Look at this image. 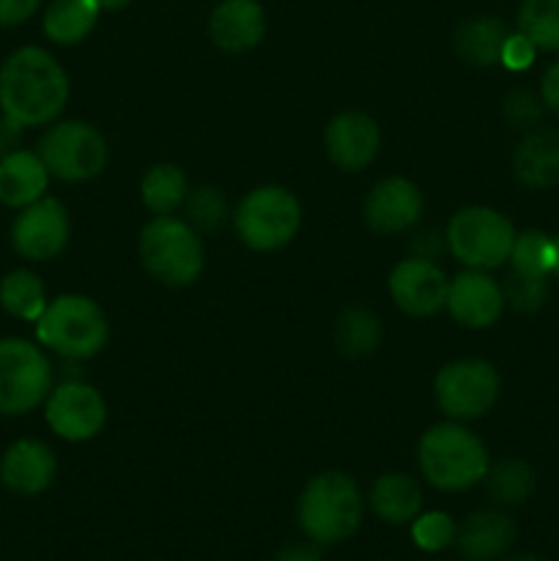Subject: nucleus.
<instances>
[{"mask_svg":"<svg viewBox=\"0 0 559 561\" xmlns=\"http://www.w3.org/2000/svg\"><path fill=\"white\" fill-rule=\"evenodd\" d=\"M69 102V75L42 47H20L0 66V110L16 124L47 126Z\"/></svg>","mask_w":559,"mask_h":561,"instance_id":"nucleus-1","label":"nucleus"},{"mask_svg":"<svg viewBox=\"0 0 559 561\" xmlns=\"http://www.w3.org/2000/svg\"><path fill=\"white\" fill-rule=\"evenodd\" d=\"M420 471L436 491H469L488 474V449L477 433L460 422H442L422 433L417 447Z\"/></svg>","mask_w":559,"mask_h":561,"instance_id":"nucleus-2","label":"nucleus"},{"mask_svg":"<svg viewBox=\"0 0 559 561\" xmlns=\"http://www.w3.org/2000/svg\"><path fill=\"white\" fill-rule=\"evenodd\" d=\"M365 502L360 485L343 471L312 477L299 499V526L316 546H338L360 529Z\"/></svg>","mask_w":559,"mask_h":561,"instance_id":"nucleus-3","label":"nucleus"},{"mask_svg":"<svg viewBox=\"0 0 559 561\" xmlns=\"http://www.w3.org/2000/svg\"><path fill=\"white\" fill-rule=\"evenodd\" d=\"M137 252H140L142 268L168 288H186L201 277L206 266L201 233L186 219L173 217V214L153 217L140 230Z\"/></svg>","mask_w":559,"mask_h":561,"instance_id":"nucleus-4","label":"nucleus"},{"mask_svg":"<svg viewBox=\"0 0 559 561\" xmlns=\"http://www.w3.org/2000/svg\"><path fill=\"white\" fill-rule=\"evenodd\" d=\"M36 340L64 359L82 362L107 345L110 323L93 299L82 294H64L49 301L36 321Z\"/></svg>","mask_w":559,"mask_h":561,"instance_id":"nucleus-5","label":"nucleus"},{"mask_svg":"<svg viewBox=\"0 0 559 561\" xmlns=\"http://www.w3.org/2000/svg\"><path fill=\"white\" fill-rule=\"evenodd\" d=\"M233 225L239 239L255 252L283 250L301 228V203L285 186H258L236 206Z\"/></svg>","mask_w":559,"mask_h":561,"instance_id":"nucleus-6","label":"nucleus"},{"mask_svg":"<svg viewBox=\"0 0 559 561\" xmlns=\"http://www.w3.org/2000/svg\"><path fill=\"white\" fill-rule=\"evenodd\" d=\"M444 236H447V250L466 268H477V272L504 266L515 244L513 222L502 211L488 206L460 208L449 219Z\"/></svg>","mask_w":559,"mask_h":561,"instance_id":"nucleus-7","label":"nucleus"},{"mask_svg":"<svg viewBox=\"0 0 559 561\" xmlns=\"http://www.w3.org/2000/svg\"><path fill=\"white\" fill-rule=\"evenodd\" d=\"M36 153L42 157L49 179L80 184L91 181L107 168L110 148L102 131L82 121L53 124L38 140Z\"/></svg>","mask_w":559,"mask_h":561,"instance_id":"nucleus-8","label":"nucleus"},{"mask_svg":"<svg viewBox=\"0 0 559 561\" xmlns=\"http://www.w3.org/2000/svg\"><path fill=\"white\" fill-rule=\"evenodd\" d=\"M53 365L27 340H0V416H25L53 392Z\"/></svg>","mask_w":559,"mask_h":561,"instance_id":"nucleus-9","label":"nucleus"},{"mask_svg":"<svg viewBox=\"0 0 559 561\" xmlns=\"http://www.w3.org/2000/svg\"><path fill=\"white\" fill-rule=\"evenodd\" d=\"M436 403L453 422L480 420L497 405L502 392V378L497 367L486 359H458L438 370Z\"/></svg>","mask_w":559,"mask_h":561,"instance_id":"nucleus-10","label":"nucleus"},{"mask_svg":"<svg viewBox=\"0 0 559 561\" xmlns=\"http://www.w3.org/2000/svg\"><path fill=\"white\" fill-rule=\"evenodd\" d=\"M44 416L49 431L64 442H91L107 422V403L102 392L82 378H66L44 400Z\"/></svg>","mask_w":559,"mask_h":561,"instance_id":"nucleus-11","label":"nucleus"},{"mask_svg":"<svg viewBox=\"0 0 559 561\" xmlns=\"http://www.w3.org/2000/svg\"><path fill=\"white\" fill-rule=\"evenodd\" d=\"M71 239V222L64 203L44 195L42 201L20 208L11 225V244L25 261L44 263L58 257Z\"/></svg>","mask_w":559,"mask_h":561,"instance_id":"nucleus-12","label":"nucleus"},{"mask_svg":"<svg viewBox=\"0 0 559 561\" xmlns=\"http://www.w3.org/2000/svg\"><path fill=\"white\" fill-rule=\"evenodd\" d=\"M447 288V274L425 257H406L389 274V296L406 316L414 318L436 316L438 310H444Z\"/></svg>","mask_w":559,"mask_h":561,"instance_id":"nucleus-13","label":"nucleus"},{"mask_svg":"<svg viewBox=\"0 0 559 561\" xmlns=\"http://www.w3.org/2000/svg\"><path fill=\"white\" fill-rule=\"evenodd\" d=\"M449 316L466 329H488L499 321L504 310L502 285L486 272L466 268L449 279L447 305Z\"/></svg>","mask_w":559,"mask_h":561,"instance_id":"nucleus-14","label":"nucleus"},{"mask_svg":"<svg viewBox=\"0 0 559 561\" xmlns=\"http://www.w3.org/2000/svg\"><path fill=\"white\" fill-rule=\"evenodd\" d=\"M422 208H425V201H422L420 186L411 184L409 179L392 175V179L378 181L367 195L365 222L376 233H403L420 222Z\"/></svg>","mask_w":559,"mask_h":561,"instance_id":"nucleus-15","label":"nucleus"},{"mask_svg":"<svg viewBox=\"0 0 559 561\" xmlns=\"http://www.w3.org/2000/svg\"><path fill=\"white\" fill-rule=\"evenodd\" d=\"M329 159L345 173L367 168L381 148L378 124L365 113H340L329 121L323 135Z\"/></svg>","mask_w":559,"mask_h":561,"instance_id":"nucleus-16","label":"nucleus"},{"mask_svg":"<svg viewBox=\"0 0 559 561\" xmlns=\"http://www.w3.org/2000/svg\"><path fill=\"white\" fill-rule=\"evenodd\" d=\"M58 474L55 453L38 438H20L0 458V482L16 496H38Z\"/></svg>","mask_w":559,"mask_h":561,"instance_id":"nucleus-17","label":"nucleus"},{"mask_svg":"<svg viewBox=\"0 0 559 561\" xmlns=\"http://www.w3.org/2000/svg\"><path fill=\"white\" fill-rule=\"evenodd\" d=\"M266 33V16L258 0H223L208 16V36L225 53H247Z\"/></svg>","mask_w":559,"mask_h":561,"instance_id":"nucleus-18","label":"nucleus"},{"mask_svg":"<svg viewBox=\"0 0 559 561\" xmlns=\"http://www.w3.org/2000/svg\"><path fill=\"white\" fill-rule=\"evenodd\" d=\"M515 524L502 510H477L458 526L455 546L466 561H493L513 548Z\"/></svg>","mask_w":559,"mask_h":561,"instance_id":"nucleus-19","label":"nucleus"},{"mask_svg":"<svg viewBox=\"0 0 559 561\" xmlns=\"http://www.w3.org/2000/svg\"><path fill=\"white\" fill-rule=\"evenodd\" d=\"M513 173L529 190L559 184V131L529 129L513 151Z\"/></svg>","mask_w":559,"mask_h":561,"instance_id":"nucleus-20","label":"nucleus"},{"mask_svg":"<svg viewBox=\"0 0 559 561\" xmlns=\"http://www.w3.org/2000/svg\"><path fill=\"white\" fill-rule=\"evenodd\" d=\"M49 173L36 151L9 153L0 159V203L9 208H25L42 201L47 192Z\"/></svg>","mask_w":559,"mask_h":561,"instance_id":"nucleus-21","label":"nucleus"},{"mask_svg":"<svg viewBox=\"0 0 559 561\" xmlns=\"http://www.w3.org/2000/svg\"><path fill=\"white\" fill-rule=\"evenodd\" d=\"M510 31L497 16H475V20L460 22L453 36L455 55L464 64L488 69V66L502 64V49L507 42Z\"/></svg>","mask_w":559,"mask_h":561,"instance_id":"nucleus-22","label":"nucleus"},{"mask_svg":"<svg viewBox=\"0 0 559 561\" xmlns=\"http://www.w3.org/2000/svg\"><path fill=\"white\" fill-rule=\"evenodd\" d=\"M370 510L392 526L411 524L422 513V491L409 474H381L370 488Z\"/></svg>","mask_w":559,"mask_h":561,"instance_id":"nucleus-23","label":"nucleus"},{"mask_svg":"<svg viewBox=\"0 0 559 561\" xmlns=\"http://www.w3.org/2000/svg\"><path fill=\"white\" fill-rule=\"evenodd\" d=\"M99 11L96 0H53L44 11V33L60 47L80 44L96 27Z\"/></svg>","mask_w":559,"mask_h":561,"instance_id":"nucleus-24","label":"nucleus"},{"mask_svg":"<svg viewBox=\"0 0 559 561\" xmlns=\"http://www.w3.org/2000/svg\"><path fill=\"white\" fill-rule=\"evenodd\" d=\"M190 184L179 164H153L140 181V201L153 217H168L184 206Z\"/></svg>","mask_w":559,"mask_h":561,"instance_id":"nucleus-25","label":"nucleus"},{"mask_svg":"<svg viewBox=\"0 0 559 561\" xmlns=\"http://www.w3.org/2000/svg\"><path fill=\"white\" fill-rule=\"evenodd\" d=\"M47 290L38 274L27 268H14L0 279V307L20 321L36 323L47 310Z\"/></svg>","mask_w":559,"mask_h":561,"instance_id":"nucleus-26","label":"nucleus"},{"mask_svg":"<svg viewBox=\"0 0 559 561\" xmlns=\"http://www.w3.org/2000/svg\"><path fill=\"white\" fill-rule=\"evenodd\" d=\"M381 321L367 307H349L338 318V327H334V343H338L340 354H345L349 359H360V356L373 354L381 345Z\"/></svg>","mask_w":559,"mask_h":561,"instance_id":"nucleus-27","label":"nucleus"},{"mask_svg":"<svg viewBox=\"0 0 559 561\" xmlns=\"http://www.w3.org/2000/svg\"><path fill=\"white\" fill-rule=\"evenodd\" d=\"M486 485L488 496L499 507H518V504H524L535 493V471L529 469V463L518 458L499 460L497 466H488Z\"/></svg>","mask_w":559,"mask_h":561,"instance_id":"nucleus-28","label":"nucleus"},{"mask_svg":"<svg viewBox=\"0 0 559 561\" xmlns=\"http://www.w3.org/2000/svg\"><path fill=\"white\" fill-rule=\"evenodd\" d=\"M518 33L537 49L559 53V0H524L518 9Z\"/></svg>","mask_w":559,"mask_h":561,"instance_id":"nucleus-29","label":"nucleus"},{"mask_svg":"<svg viewBox=\"0 0 559 561\" xmlns=\"http://www.w3.org/2000/svg\"><path fill=\"white\" fill-rule=\"evenodd\" d=\"M510 268L532 277H551L554 268V239L543 230H524L515 233L513 252H510Z\"/></svg>","mask_w":559,"mask_h":561,"instance_id":"nucleus-30","label":"nucleus"},{"mask_svg":"<svg viewBox=\"0 0 559 561\" xmlns=\"http://www.w3.org/2000/svg\"><path fill=\"white\" fill-rule=\"evenodd\" d=\"M184 219L197 230V233H212V230L223 228L228 219V197L217 186H195L190 190L184 201Z\"/></svg>","mask_w":559,"mask_h":561,"instance_id":"nucleus-31","label":"nucleus"},{"mask_svg":"<svg viewBox=\"0 0 559 561\" xmlns=\"http://www.w3.org/2000/svg\"><path fill=\"white\" fill-rule=\"evenodd\" d=\"M455 535H458V526L449 518L447 513H420L414 520H411V540L420 551L425 553H438L447 551L455 542Z\"/></svg>","mask_w":559,"mask_h":561,"instance_id":"nucleus-32","label":"nucleus"},{"mask_svg":"<svg viewBox=\"0 0 559 561\" xmlns=\"http://www.w3.org/2000/svg\"><path fill=\"white\" fill-rule=\"evenodd\" d=\"M502 294L504 305L513 307L515 312H537L548 299V277H532V274H521L510 268Z\"/></svg>","mask_w":559,"mask_h":561,"instance_id":"nucleus-33","label":"nucleus"},{"mask_svg":"<svg viewBox=\"0 0 559 561\" xmlns=\"http://www.w3.org/2000/svg\"><path fill=\"white\" fill-rule=\"evenodd\" d=\"M543 115V99H537L535 93L526 91V88H515V91L507 93L504 99V118L513 126H521V129H529L540 121Z\"/></svg>","mask_w":559,"mask_h":561,"instance_id":"nucleus-34","label":"nucleus"},{"mask_svg":"<svg viewBox=\"0 0 559 561\" xmlns=\"http://www.w3.org/2000/svg\"><path fill=\"white\" fill-rule=\"evenodd\" d=\"M535 55L537 47L524 36V33H510L502 49V66H507L510 71H524L529 69Z\"/></svg>","mask_w":559,"mask_h":561,"instance_id":"nucleus-35","label":"nucleus"},{"mask_svg":"<svg viewBox=\"0 0 559 561\" xmlns=\"http://www.w3.org/2000/svg\"><path fill=\"white\" fill-rule=\"evenodd\" d=\"M42 0H0V27H16L31 20Z\"/></svg>","mask_w":559,"mask_h":561,"instance_id":"nucleus-36","label":"nucleus"},{"mask_svg":"<svg viewBox=\"0 0 559 561\" xmlns=\"http://www.w3.org/2000/svg\"><path fill=\"white\" fill-rule=\"evenodd\" d=\"M411 250H414V257L433 261V257L442 255V252L447 250V236L438 233V230H422V233L411 241Z\"/></svg>","mask_w":559,"mask_h":561,"instance_id":"nucleus-37","label":"nucleus"},{"mask_svg":"<svg viewBox=\"0 0 559 561\" xmlns=\"http://www.w3.org/2000/svg\"><path fill=\"white\" fill-rule=\"evenodd\" d=\"M22 129H25V126L16 124L14 118H9V115H0V159L9 157V153H14V151H20Z\"/></svg>","mask_w":559,"mask_h":561,"instance_id":"nucleus-38","label":"nucleus"},{"mask_svg":"<svg viewBox=\"0 0 559 561\" xmlns=\"http://www.w3.org/2000/svg\"><path fill=\"white\" fill-rule=\"evenodd\" d=\"M540 99L554 115H559V60L546 71V77H543Z\"/></svg>","mask_w":559,"mask_h":561,"instance_id":"nucleus-39","label":"nucleus"},{"mask_svg":"<svg viewBox=\"0 0 559 561\" xmlns=\"http://www.w3.org/2000/svg\"><path fill=\"white\" fill-rule=\"evenodd\" d=\"M274 561H323L321 553H318L316 542L312 546H301V542H296V546H285L283 551L274 557Z\"/></svg>","mask_w":559,"mask_h":561,"instance_id":"nucleus-40","label":"nucleus"},{"mask_svg":"<svg viewBox=\"0 0 559 561\" xmlns=\"http://www.w3.org/2000/svg\"><path fill=\"white\" fill-rule=\"evenodd\" d=\"M99 5H102V9H110V11H118V9H124V5H129L132 0H96Z\"/></svg>","mask_w":559,"mask_h":561,"instance_id":"nucleus-41","label":"nucleus"},{"mask_svg":"<svg viewBox=\"0 0 559 561\" xmlns=\"http://www.w3.org/2000/svg\"><path fill=\"white\" fill-rule=\"evenodd\" d=\"M554 277H559V236H554Z\"/></svg>","mask_w":559,"mask_h":561,"instance_id":"nucleus-42","label":"nucleus"},{"mask_svg":"<svg viewBox=\"0 0 559 561\" xmlns=\"http://www.w3.org/2000/svg\"><path fill=\"white\" fill-rule=\"evenodd\" d=\"M513 561H546V559H540V557H532V553H524V557H515Z\"/></svg>","mask_w":559,"mask_h":561,"instance_id":"nucleus-43","label":"nucleus"}]
</instances>
